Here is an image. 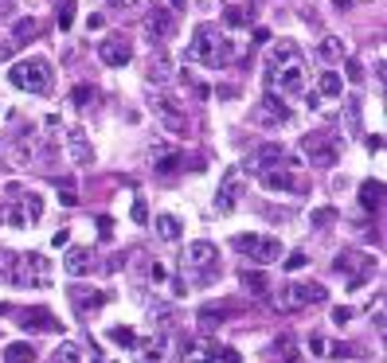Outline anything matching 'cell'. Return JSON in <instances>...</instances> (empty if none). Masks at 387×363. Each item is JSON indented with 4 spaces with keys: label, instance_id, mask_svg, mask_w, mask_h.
I'll list each match as a JSON object with an SVG mask.
<instances>
[{
    "label": "cell",
    "instance_id": "816d5d0a",
    "mask_svg": "<svg viewBox=\"0 0 387 363\" xmlns=\"http://www.w3.org/2000/svg\"><path fill=\"white\" fill-rule=\"evenodd\" d=\"M305 106H309V109H321V98H317V94H313V90H309V94H305Z\"/></svg>",
    "mask_w": 387,
    "mask_h": 363
},
{
    "label": "cell",
    "instance_id": "ba28073f",
    "mask_svg": "<svg viewBox=\"0 0 387 363\" xmlns=\"http://www.w3.org/2000/svg\"><path fill=\"white\" fill-rule=\"evenodd\" d=\"M301 148H305V157H309V164H317V168H333L340 160V148H344V141L340 137H333V133H305L301 137Z\"/></svg>",
    "mask_w": 387,
    "mask_h": 363
},
{
    "label": "cell",
    "instance_id": "4fadbf2b",
    "mask_svg": "<svg viewBox=\"0 0 387 363\" xmlns=\"http://www.w3.org/2000/svg\"><path fill=\"white\" fill-rule=\"evenodd\" d=\"M16 320H20L24 332H59L63 324L59 316L51 313V309H43V304H31V309H8Z\"/></svg>",
    "mask_w": 387,
    "mask_h": 363
},
{
    "label": "cell",
    "instance_id": "9a60e30c",
    "mask_svg": "<svg viewBox=\"0 0 387 363\" xmlns=\"http://www.w3.org/2000/svg\"><path fill=\"white\" fill-rule=\"evenodd\" d=\"M153 118L169 129V133H188V114H184L172 98H165V94L153 98Z\"/></svg>",
    "mask_w": 387,
    "mask_h": 363
},
{
    "label": "cell",
    "instance_id": "b9f144b4",
    "mask_svg": "<svg viewBox=\"0 0 387 363\" xmlns=\"http://www.w3.org/2000/svg\"><path fill=\"white\" fill-rule=\"evenodd\" d=\"M133 223H149V207H145V199H133Z\"/></svg>",
    "mask_w": 387,
    "mask_h": 363
},
{
    "label": "cell",
    "instance_id": "52a82bcc",
    "mask_svg": "<svg viewBox=\"0 0 387 363\" xmlns=\"http://www.w3.org/2000/svg\"><path fill=\"white\" fill-rule=\"evenodd\" d=\"M0 219L8 226H31L43 219V196L40 192H16V199H8V203L0 207Z\"/></svg>",
    "mask_w": 387,
    "mask_h": 363
},
{
    "label": "cell",
    "instance_id": "c3c4849f",
    "mask_svg": "<svg viewBox=\"0 0 387 363\" xmlns=\"http://www.w3.org/2000/svg\"><path fill=\"white\" fill-rule=\"evenodd\" d=\"M109 4H114V8H141L145 0H109Z\"/></svg>",
    "mask_w": 387,
    "mask_h": 363
},
{
    "label": "cell",
    "instance_id": "7bdbcfd3",
    "mask_svg": "<svg viewBox=\"0 0 387 363\" xmlns=\"http://www.w3.org/2000/svg\"><path fill=\"white\" fill-rule=\"evenodd\" d=\"M16 51H20V43H16V40H4V43H0V63H4V59H12Z\"/></svg>",
    "mask_w": 387,
    "mask_h": 363
},
{
    "label": "cell",
    "instance_id": "ac0fdd59",
    "mask_svg": "<svg viewBox=\"0 0 387 363\" xmlns=\"http://www.w3.org/2000/svg\"><path fill=\"white\" fill-rule=\"evenodd\" d=\"M70 304H75V313L79 316H86V313H98L102 304L109 301V293L106 289H86V285H70Z\"/></svg>",
    "mask_w": 387,
    "mask_h": 363
},
{
    "label": "cell",
    "instance_id": "f35d334b",
    "mask_svg": "<svg viewBox=\"0 0 387 363\" xmlns=\"http://www.w3.org/2000/svg\"><path fill=\"white\" fill-rule=\"evenodd\" d=\"M12 265H16V254L0 246V281H8V277H12Z\"/></svg>",
    "mask_w": 387,
    "mask_h": 363
},
{
    "label": "cell",
    "instance_id": "681fc988",
    "mask_svg": "<svg viewBox=\"0 0 387 363\" xmlns=\"http://www.w3.org/2000/svg\"><path fill=\"white\" fill-rule=\"evenodd\" d=\"M364 145H367V153H379V148H384V141H379V133H372V137H367Z\"/></svg>",
    "mask_w": 387,
    "mask_h": 363
},
{
    "label": "cell",
    "instance_id": "44dd1931",
    "mask_svg": "<svg viewBox=\"0 0 387 363\" xmlns=\"http://www.w3.org/2000/svg\"><path fill=\"white\" fill-rule=\"evenodd\" d=\"M63 270H67L70 277H86L90 270H94V254H90L86 246H70L67 258H63Z\"/></svg>",
    "mask_w": 387,
    "mask_h": 363
},
{
    "label": "cell",
    "instance_id": "ffe728a7",
    "mask_svg": "<svg viewBox=\"0 0 387 363\" xmlns=\"http://www.w3.org/2000/svg\"><path fill=\"white\" fill-rule=\"evenodd\" d=\"M258 180L270 192H305V184L294 176V168H270V172H258Z\"/></svg>",
    "mask_w": 387,
    "mask_h": 363
},
{
    "label": "cell",
    "instance_id": "6da1fadb",
    "mask_svg": "<svg viewBox=\"0 0 387 363\" xmlns=\"http://www.w3.org/2000/svg\"><path fill=\"white\" fill-rule=\"evenodd\" d=\"M305 55L294 40H278L270 47V59H266V90L270 94H305Z\"/></svg>",
    "mask_w": 387,
    "mask_h": 363
},
{
    "label": "cell",
    "instance_id": "5bb4252c",
    "mask_svg": "<svg viewBox=\"0 0 387 363\" xmlns=\"http://www.w3.org/2000/svg\"><path fill=\"white\" fill-rule=\"evenodd\" d=\"M243 199V172L238 168H227L223 180H219V192H215V211L219 215H231Z\"/></svg>",
    "mask_w": 387,
    "mask_h": 363
},
{
    "label": "cell",
    "instance_id": "5b68a950",
    "mask_svg": "<svg viewBox=\"0 0 387 363\" xmlns=\"http://www.w3.org/2000/svg\"><path fill=\"white\" fill-rule=\"evenodd\" d=\"M51 277H55V270H51V262L43 254H16V265H12V285H20V289H47Z\"/></svg>",
    "mask_w": 387,
    "mask_h": 363
},
{
    "label": "cell",
    "instance_id": "f907efd6",
    "mask_svg": "<svg viewBox=\"0 0 387 363\" xmlns=\"http://www.w3.org/2000/svg\"><path fill=\"white\" fill-rule=\"evenodd\" d=\"M51 242H55V246H67L70 235H67V231H55V235H51Z\"/></svg>",
    "mask_w": 387,
    "mask_h": 363
},
{
    "label": "cell",
    "instance_id": "7dc6e473",
    "mask_svg": "<svg viewBox=\"0 0 387 363\" xmlns=\"http://www.w3.org/2000/svg\"><path fill=\"white\" fill-rule=\"evenodd\" d=\"M348 79H352V82L364 79V70H360V63H356V59H348Z\"/></svg>",
    "mask_w": 387,
    "mask_h": 363
},
{
    "label": "cell",
    "instance_id": "d590c367",
    "mask_svg": "<svg viewBox=\"0 0 387 363\" xmlns=\"http://www.w3.org/2000/svg\"><path fill=\"white\" fill-rule=\"evenodd\" d=\"M70 102H75L79 109H90L94 102H98V90H94V86H75V90H70Z\"/></svg>",
    "mask_w": 387,
    "mask_h": 363
},
{
    "label": "cell",
    "instance_id": "e0dca14e",
    "mask_svg": "<svg viewBox=\"0 0 387 363\" xmlns=\"http://www.w3.org/2000/svg\"><path fill=\"white\" fill-rule=\"evenodd\" d=\"M98 59L106 63V67H126V63L133 59V43L121 40V36H106V40L98 43Z\"/></svg>",
    "mask_w": 387,
    "mask_h": 363
},
{
    "label": "cell",
    "instance_id": "9c48e42d",
    "mask_svg": "<svg viewBox=\"0 0 387 363\" xmlns=\"http://www.w3.org/2000/svg\"><path fill=\"white\" fill-rule=\"evenodd\" d=\"M231 246H235L238 254H247L250 262H258V265H270V262H278L282 258V242L274 235H235Z\"/></svg>",
    "mask_w": 387,
    "mask_h": 363
},
{
    "label": "cell",
    "instance_id": "ab89813d",
    "mask_svg": "<svg viewBox=\"0 0 387 363\" xmlns=\"http://www.w3.org/2000/svg\"><path fill=\"white\" fill-rule=\"evenodd\" d=\"M333 219H337V211H333V207H317V211L309 215V223H313V226H328Z\"/></svg>",
    "mask_w": 387,
    "mask_h": 363
},
{
    "label": "cell",
    "instance_id": "8992f818",
    "mask_svg": "<svg viewBox=\"0 0 387 363\" xmlns=\"http://www.w3.org/2000/svg\"><path fill=\"white\" fill-rule=\"evenodd\" d=\"M325 301V285L317 281H289L286 289L274 293V309L278 313H298V309H309V304Z\"/></svg>",
    "mask_w": 387,
    "mask_h": 363
},
{
    "label": "cell",
    "instance_id": "f1b7e54d",
    "mask_svg": "<svg viewBox=\"0 0 387 363\" xmlns=\"http://www.w3.org/2000/svg\"><path fill=\"white\" fill-rule=\"evenodd\" d=\"M238 281H243V289H247V293H255V297H262L270 289V277L262 274V270H243V277H238Z\"/></svg>",
    "mask_w": 387,
    "mask_h": 363
},
{
    "label": "cell",
    "instance_id": "30bf717a",
    "mask_svg": "<svg viewBox=\"0 0 387 363\" xmlns=\"http://www.w3.org/2000/svg\"><path fill=\"white\" fill-rule=\"evenodd\" d=\"M184 363H238V352L219 348L208 336H196V340H184Z\"/></svg>",
    "mask_w": 387,
    "mask_h": 363
},
{
    "label": "cell",
    "instance_id": "7a4b0ae2",
    "mask_svg": "<svg viewBox=\"0 0 387 363\" xmlns=\"http://www.w3.org/2000/svg\"><path fill=\"white\" fill-rule=\"evenodd\" d=\"M184 59L188 63H199V67H227V63L243 59V47L227 40V31L219 28V24H199L192 31V43L184 51Z\"/></svg>",
    "mask_w": 387,
    "mask_h": 363
},
{
    "label": "cell",
    "instance_id": "8fae6325",
    "mask_svg": "<svg viewBox=\"0 0 387 363\" xmlns=\"http://www.w3.org/2000/svg\"><path fill=\"white\" fill-rule=\"evenodd\" d=\"M250 121H255V125H266V129H278V125H289V121H294V109H289L278 94L266 90V98L250 109Z\"/></svg>",
    "mask_w": 387,
    "mask_h": 363
},
{
    "label": "cell",
    "instance_id": "d4e9b609",
    "mask_svg": "<svg viewBox=\"0 0 387 363\" xmlns=\"http://www.w3.org/2000/svg\"><path fill=\"white\" fill-rule=\"evenodd\" d=\"M379 203H384V184L379 180H364L360 184V207L364 211H379Z\"/></svg>",
    "mask_w": 387,
    "mask_h": 363
},
{
    "label": "cell",
    "instance_id": "83f0119b",
    "mask_svg": "<svg viewBox=\"0 0 387 363\" xmlns=\"http://www.w3.org/2000/svg\"><path fill=\"white\" fill-rule=\"evenodd\" d=\"M4 363H36V348L28 340H16L4 348Z\"/></svg>",
    "mask_w": 387,
    "mask_h": 363
},
{
    "label": "cell",
    "instance_id": "8d00e7d4",
    "mask_svg": "<svg viewBox=\"0 0 387 363\" xmlns=\"http://www.w3.org/2000/svg\"><path fill=\"white\" fill-rule=\"evenodd\" d=\"M328 360H348V355H356V348L352 343H325Z\"/></svg>",
    "mask_w": 387,
    "mask_h": 363
},
{
    "label": "cell",
    "instance_id": "277c9868",
    "mask_svg": "<svg viewBox=\"0 0 387 363\" xmlns=\"http://www.w3.org/2000/svg\"><path fill=\"white\" fill-rule=\"evenodd\" d=\"M8 82L16 90H28V94H47L55 79H51V63L43 59V55H28V59L12 63Z\"/></svg>",
    "mask_w": 387,
    "mask_h": 363
},
{
    "label": "cell",
    "instance_id": "603a6c76",
    "mask_svg": "<svg viewBox=\"0 0 387 363\" xmlns=\"http://www.w3.org/2000/svg\"><path fill=\"white\" fill-rule=\"evenodd\" d=\"M317 59H321V63H328V70H333V63L348 59V47H344V40H337V36H328V40H321V43H317Z\"/></svg>",
    "mask_w": 387,
    "mask_h": 363
},
{
    "label": "cell",
    "instance_id": "484cf974",
    "mask_svg": "<svg viewBox=\"0 0 387 363\" xmlns=\"http://www.w3.org/2000/svg\"><path fill=\"white\" fill-rule=\"evenodd\" d=\"M250 24H255V12H250V8H238V4L223 8V28H235V31H243V28H250Z\"/></svg>",
    "mask_w": 387,
    "mask_h": 363
},
{
    "label": "cell",
    "instance_id": "7c38bea8",
    "mask_svg": "<svg viewBox=\"0 0 387 363\" xmlns=\"http://www.w3.org/2000/svg\"><path fill=\"white\" fill-rule=\"evenodd\" d=\"M333 270L337 274L348 277V285H360L372 277V270H376V262H372V254H364V250H340L337 262H333Z\"/></svg>",
    "mask_w": 387,
    "mask_h": 363
},
{
    "label": "cell",
    "instance_id": "bcb514c9",
    "mask_svg": "<svg viewBox=\"0 0 387 363\" xmlns=\"http://www.w3.org/2000/svg\"><path fill=\"white\" fill-rule=\"evenodd\" d=\"M333 320H337V324L352 320V309H348V304H340V309H333Z\"/></svg>",
    "mask_w": 387,
    "mask_h": 363
},
{
    "label": "cell",
    "instance_id": "f5cc1de1",
    "mask_svg": "<svg viewBox=\"0 0 387 363\" xmlns=\"http://www.w3.org/2000/svg\"><path fill=\"white\" fill-rule=\"evenodd\" d=\"M169 8H188V0H169Z\"/></svg>",
    "mask_w": 387,
    "mask_h": 363
},
{
    "label": "cell",
    "instance_id": "cb8c5ba5",
    "mask_svg": "<svg viewBox=\"0 0 387 363\" xmlns=\"http://www.w3.org/2000/svg\"><path fill=\"white\" fill-rule=\"evenodd\" d=\"M313 94H317V98H340V94H344V79H340L337 70H325L317 79V90H313Z\"/></svg>",
    "mask_w": 387,
    "mask_h": 363
},
{
    "label": "cell",
    "instance_id": "d6986e66",
    "mask_svg": "<svg viewBox=\"0 0 387 363\" xmlns=\"http://www.w3.org/2000/svg\"><path fill=\"white\" fill-rule=\"evenodd\" d=\"M176 31V16L165 8H153L149 16H145V36H149V43H165Z\"/></svg>",
    "mask_w": 387,
    "mask_h": 363
},
{
    "label": "cell",
    "instance_id": "4316f807",
    "mask_svg": "<svg viewBox=\"0 0 387 363\" xmlns=\"http://www.w3.org/2000/svg\"><path fill=\"white\" fill-rule=\"evenodd\" d=\"M145 79H149V86H153V82H157V86H160V82H169V79H172L169 59H165V55H153L149 67H145Z\"/></svg>",
    "mask_w": 387,
    "mask_h": 363
},
{
    "label": "cell",
    "instance_id": "60d3db41",
    "mask_svg": "<svg viewBox=\"0 0 387 363\" xmlns=\"http://www.w3.org/2000/svg\"><path fill=\"white\" fill-rule=\"evenodd\" d=\"M70 24H75V0H63V4H59V28L67 31Z\"/></svg>",
    "mask_w": 387,
    "mask_h": 363
},
{
    "label": "cell",
    "instance_id": "db71d44e",
    "mask_svg": "<svg viewBox=\"0 0 387 363\" xmlns=\"http://www.w3.org/2000/svg\"><path fill=\"white\" fill-rule=\"evenodd\" d=\"M333 4H337V8H348V4H352V0H333Z\"/></svg>",
    "mask_w": 387,
    "mask_h": 363
},
{
    "label": "cell",
    "instance_id": "f6af8a7d",
    "mask_svg": "<svg viewBox=\"0 0 387 363\" xmlns=\"http://www.w3.org/2000/svg\"><path fill=\"white\" fill-rule=\"evenodd\" d=\"M98 235H102V238L114 235V219H109V215H102V219H98Z\"/></svg>",
    "mask_w": 387,
    "mask_h": 363
},
{
    "label": "cell",
    "instance_id": "1f68e13d",
    "mask_svg": "<svg viewBox=\"0 0 387 363\" xmlns=\"http://www.w3.org/2000/svg\"><path fill=\"white\" fill-rule=\"evenodd\" d=\"M31 36H40V20L36 16H24V20H16V28H12V40H31Z\"/></svg>",
    "mask_w": 387,
    "mask_h": 363
},
{
    "label": "cell",
    "instance_id": "7402d4cb",
    "mask_svg": "<svg viewBox=\"0 0 387 363\" xmlns=\"http://www.w3.org/2000/svg\"><path fill=\"white\" fill-rule=\"evenodd\" d=\"M67 148H70V160H75V164H90V160H94V148H90L82 129H70L67 133Z\"/></svg>",
    "mask_w": 387,
    "mask_h": 363
},
{
    "label": "cell",
    "instance_id": "e575fe53",
    "mask_svg": "<svg viewBox=\"0 0 387 363\" xmlns=\"http://www.w3.org/2000/svg\"><path fill=\"white\" fill-rule=\"evenodd\" d=\"M109 340L118 343V348H133V343H137V332H133L129 324H114V328H109Z\"/></svg>",
    "mask_w": 387,
    "mask_h": 363
},
{
    "label": "cell",
    "instance_id": "3957f363",
    "mask_svg": "<svg viewBox=\"0 0 387 363\" xmlns=\"http://www.w3.org/2000/svg\"><path fill=\"white\" fill-rule=\"evenodd\" d=\"M188 270L192 274V285H208L219 277V250L215 242H188V250H184V258H180V274Z\"/></svg>",
    "mask_w": 387,
    "mask_h": 363
},
{
    "label": "cell",
    "instance_id": "ee69618b",
    "mask_svg": "<svg viewBox=\"0 0 387 363\" xmlns=\"http://www.w3.org/2000/svg\"><path fill=\"white\" fill-rule=\"evenodd\" d=\"M282 265H286V270H301V265H309V258L305 254H289Z\"/></svg>",
    "mask_w": 387,
    "mask_h": 363
},
{
    "label": "cell",
    "instance_id": "d6a6232c",
    "mask_svg": "<svg viewBox=\"0 0 387 363\" xmlns=\"http://www.w3.org/2000/svg\"><path fill=\"white\" fill-rule=\"evenodd\" d=\"M180 164H184V157H180V153H157V157H153V168H157V172H165V176H169V172H176Z\"/></svg>",
    "mask_w": 387,
    "mask_h": 363
},
{
    "label": "cell",
    "instance_id": "74e56055",
    "mask_svg": "<svg viewBox=\"0 0 387 363\" xmlns=\"http://www.w3.org/2000/svg\"><path fill=\"white\" fill-rule=\"evenodd\" d=\"M59 203H63V207H75V203H79V192H75V184H70V180H63V184H59Z\"/></svg>",
    "mask_w": 387,
    "mask_h": 363
},
{
    "label": "cell",
    "instance_id": "2e32d148",
    "mask_svg": "<svg viewBox=\"0 0 387 363\" xmlns=\"http://www.w3.org/2000/svg\"><path fill=\"white\" fill-rule=\"evenodd\" d=\"M133 352H137V360L133 363H169L172 360V348H169V336L165 332H157V336H149V340H137L133 343Z\"/></svg>",
    "mask_w": 387,
    "mask_h": 363
},
{
    "label": "cell",
    "instance_id": "836d02e7",
    "mask_svg": "<svg viewBox=\"0 0 387 363\" xmlns=\"http://www.w3.org/2000/svg\"><path fill=\"white\" fill-rule=\"evenodd\" d=\"M51 363H82V348H79V343H59V348H55V360H51Z\"/></svg>",
    "mask_w": 387,
    "mask_h": 363
},
{
    "label": "cell",
    "instance_id": "f546056e",
    "mask_svg": "<svg viewBox=\"0 0 387 363\" xmlns=\"http://www.w3.org/2000/svg\"><path fill=\"white\" fill-rule=\"evenodd\" d=\"M180 231H184V223H180L176 215H157V235L165 238V242H176Z\"/></svg>",
    "mask_w": 387,
    "mask_h": 363
},
{
    "label": "cell",
    "instance_id": "4dcf8cb0",
    "mask_svg": "<svg viewBox=\"0 0 387 363\" xmlns=\"http://www.w3.org/2000/svg\"><path fill=\"white\" fill-rule=\"evenodd\" d=\"M227 309H211V304H208V309H199V316H196V320H199V328H204V332H215V328H219V324H223V320H227Z\"/></svg>",
    "mask_w": 387,
    "mask_h": 363
}]
</instances>
